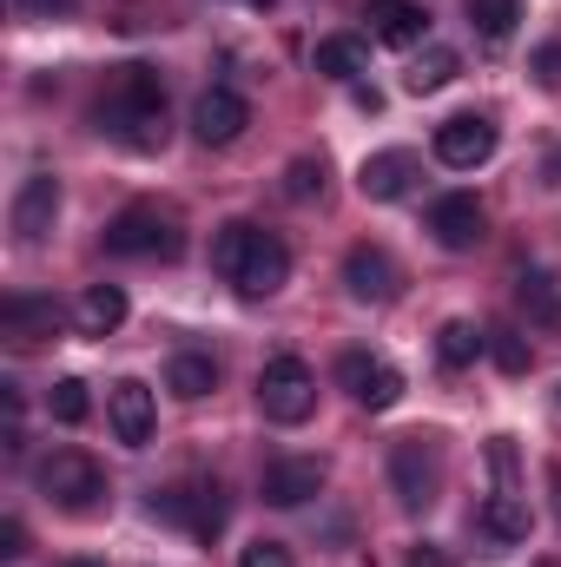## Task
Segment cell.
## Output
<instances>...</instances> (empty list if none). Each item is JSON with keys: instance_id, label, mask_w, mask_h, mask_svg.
<instances>
[{"instance_id": "1", "label": "cell", "mask_w": 561, "mask_h": 567, "mask_svg": "<svg viewBox=\"0 0 561 567\" xmlns=\"http://www.w3.org/2000/svg\"><path fill=\"white\" fill-rule=\"evenodd\" d=\"M100 133L126 152H159L165 145V80L152 66H120L106 100H100Z\"/></svg>"}, {"instance_id": "2", "label": "cell", "mask_w": 561, "mask_h": 567, "mask_svg": "<svg viewBox=\"0 0 561 567\" xmlns=\"http://www.w3.org/2000/svg\"><path fill=\"white\" fill-rule=\"evenodd\" d=\"M258 410L278 429L310 423V410H317V377H310L304 357H272V363L258 370Z\"/></svg>"}, {"instance_id": "3", "label": "cell", "mask_w": 561, "mask_h": 567, "mask_svg": "<svg viewBox=\"0 0 561 567\" xmlns=\"http://www.w3.org/2000/svg\"><path fill=\"white\" fill-rule=\"evenodd\" d=\"M40 495L60 502L67 515H86V508L106 495V475H100V462H93L86 449H53V455L40 462Z\"/></svg>"}, {"instance_id": "4", "label": "cell", "mask_w": 561, "mask_h": 567, "mask_svg": "<svg viewBox=\"0 0 561 567\" xmlns=\"http://www.w3.org/2000/svg\"><path fill=\"white\" fill-rule=\"evenodd\" d=\"M106 251L113 258H178V225L159 205H126L106 225Z\"/></svg>"}, {"instance_id": "5", "label": "cell", "mask_w": 561, "mask_h": 567, "mask_svg": "<svg viewBox=\"0 0 561 567\" xmlns=\"http://www.w3.org/2000/svg\"><path fill=\"white\" fill-rule=\"evenodd\" d=\"M390 488H397V502L422 515L429 502H436V488H442V455H436V442L429 435H404L397 449H390Z\"/></svg>"}, {"instance_id": "6", "label": "cell", "mask_w": 561, "mask_h": 567, "mask_svg": "<svg viewBox=\"0 0 561 567\" xmlns=\"http://www.w3.org/2000/svg\"><path fill=\"white\" fill-rule=\"evenodd\" d=\"M337 383L350 390V403L357 410H397L404 403V370L397 363H384V357H370V350H350L344 363H337Z\"/></svg>"}, {"instance_id": "7", "label": "cell", "mask_w": 561, "mask_h": 567, "mask_svg": "<svg viewBox=\"0 0 561 567\" xmlns=\"http://www.w3.org/2000/svg\"><path fill=\"white\" fill-rule=\"evenodd\" d=\"M436 158H442L449 172L489 165V158H496V120H489V113H456V120H442V126H436Z\"/></svg>"}, {"instance_id": "8", "label": "cell", "mask_w": 561, "mask_h": 567, "mask_svg": "<svg viewBox=\"0 0 561 567\" xmlns=\"http://www.w3.org/2000/svg\"><path fill=\"white\" fill-rule=\"evenodd\" d=\"M252 126V106L238 86H205L198 106H192V140L198 145H232L238 133Z\"/></svg>"}, {"instance_id": "9", "label": "cell", "mask_w": 561, "mask_h": 567, "mask_svg": "<svg viewBox=\"0 0 561 567\" xmlns=\"http://www.w3.org/2000/svg\"><path fill=\"white\" fill-rule=\"evenodd\" d=\"M53 218H60V178L53 172L20 178V192H13V238L20 245H40L53 231Z\"/></svg>"}, {"instance_id": "10", "label": "cell", "mask_w": 561, "mask_h": 567, "mask_svg": "<svg viewBox=\"0 0 561 567\" xmlns=\"http://www.w3.org/2000/svg\"><path fill=\"white\" fill-rule=\"evenodd\" d=\"M258 495H265L272 508H304L310 495H324V462H317V455H284V462L265 468Z\"/></svg>"}, {"instance_id": "11", "label": "cell", "mask_w": 561, "mask_h": 567, "mask_svg": "<svg viewBox=\"0 0 561 567\" xmlns=\"http://www.w3.org/2000/svg\"><path fill=\"white\" fill-rule=\"evenodd\" d=\"M344 290H350L357 303H390V297H397V265H390V251H384V245H350V251H344Z\"/></svg>"}, {"instance_id": "12", "label": "cell", "mask_w": 561, "mask_h": 567, "mask_svg": "<svg viewBox=\"0 0 561 567\" xmlns=\"http://www.w3.org/2000/svg\"><path fill=\"white\" fill-rule=\"evenodd\" d=\"M429 231H436V245H442V251H476V245H482V231H489V218H482V205H476L469 192H449V198H436Z\"/></svg>"}, {"instance_id": "13", "label": "cell", "mask_w": 561, "mask_h": 567, "mask_svg": "<svg viewBox=\"0 0 561 567\" xmlns=\"http://www.w3.org/2000/svg\"><path fill=\"white\" fill-rule=\"evenodd\" d=\"M106 423H113V435L126 449H145L152 442V390H145L140 377H120L106 390Z\"/></svg>"}, {"instance_id": "14", "label": "cell", "mask_w": 561, "mask_h": 567, "mask_svg": "<svg viewBox=\"0 0 561 567\" xmlns=\"http://www.w3.org/2000/svg\"><path fill=\"white\" fill-rule=\"evenodd\" d=\"M284 278H290V251H284V238H272V231H258L252 238V251H245V271H238V297H272V290H284Z\"/></svg>"}, {"instance_id": "15", "label": "cell", "mask_w": 561, "mask_h": 567, "mask_svg": "<svg viewBox=\"0 0 561 567\" xmlns=\"http://www.w3.org/2000/svg\"><path fill=\"white\" fill-rule=\"evenodd\" d=\"M410 178H417V158H410L404 145L370 152V158L357 165V185H364V198H377V205H397V198L410 192Z\"/></svg>"}, {"instance_id": "16", "label": "cell", "mask_w": 561, "mask_h": 567, "mask_svg": "<svg viewBox=\"0 0 561 567\" xmlns=\"http://www.w3.org/2000/svg\"><path fill=\"white\" fill-rule=\"evenodd\" d=\"M422 27H429V13H422L417 0H370V33L384 47H417Z\"/></svg>"}, {"instance_id": "17", "label": "cell", "mask_w": 561, "mask_h": 567, "mask_svg": "<svg viewBox=\"0 0 561 567\" xmlns=\"http://www.w3.org/2000/svg\"><path fill=\"white\" fill-rule=\"evenodd\" d=\"M80 337H113L120 323H126V290L120 284H86V297H80Z\"/></svg>"}, {"instance_id": "18", "label": "cell", "mask_w": 561, "mask_h": 567, "mask_svg": "<svg viewBox=\"0 0 561 567\" xmlns=\"http://www.w3.org/2000/svg\"><path fill=\"white\" fill-rule=\"evenodd\" d=\"M53 323H60V310H53V297H7V303H0V330H7L13 343H33V337H53Z\"/></svg>"}, {"instance_id": "19", "label": "cell", "mask_w": 561, "mask_h": 567, "mask_svg": "<svg viewBox=\"0 0 561 567\" xmlns=\"http://www.w3.org/2000/svg\"><path fill=\"white\" fill-rule=\"evenodd\" d=\"M225 522H232L225 488H218V482H192V488H185V528H192L198 542H218V535H225Z\"/></svg>"}, {"instance_id": "20", "label": "cell", "mask_w": 561, "mask_h": 567, "mask_svg": "<svg viewBox=\"0 0 561 567\" xmlns=\"http://www.w3.org/2000/svg\"><path fill=\"white\" fill-rule=\"evenodd\" d=\"M165 390H172V396H185V403H198V396H212V390H218V363H212L205 350H178V357L165 363Z\"/></svg>"}, {"instance_id": "21", "label": "cell", "mask_w": 561, "mask_h": 567, "mask_svg": "<svg viewBox=\"0 0 561 567\" xmlns=\"http://www.w3.org/2000/svg\"><path fill=\"white\" fill-rule=\"evenodd\" d=\"M476 528H482L489 542H529V502H516L509 488H496V495L482 502Z\"/></svg>"}, {"instance_id": "22", "label": "cell", "mask_w": 561, "mask_h": 567, "mask_svg": "<svg viewBox=\"0 0 561 567\" xmlns=\"http://www.w3.org/2000/svg\"><path fill=\"white\" fill-rule=\"evenodd\" d=\"M516 303L529 310V323L555 330L561 323V278H549V271H522V278H516Z\"/></svg>"}, {"instance_id": "23", "label": "cell", "mask_w": 561, "mask_h": 567, "mask_svg": "<svg viewBox=\"0 0 561 567\" xmlns=\"http://www.w3.org/2000/svg\"><path fill=\"white\" fill-rule=\"evenodd\" d=\"M482 350H489V330H476L469 317H449V323L436 330V357H442L449 370H469Z\"/></svg>"}, {"instance_id": "24", "label": "cell", "mask_w": 561, "mask_h": 567, "mask_svg": "<svg viewBox=\"0 0 561 567\" xmlns=\"http://www.w3.org/2000/svg\"><path fill=\"white\" fill-rule=\"evenodd\" d=\"M456 73H462L456 47H422L417 60H410V73H404V86H410V93L422 100V93H442V86H449Z\"/></svg>"}, {"instance_id": "25", "label": "cell", "mask_w": 561, "mask_h": 567, "mask_svg": "<svg viewBox=\"0 0 561 567\" xmlns=\"http://www.w3.org/2000/svg\"><path fill=\"white\" fill-rule=\"evenodd\" d=\"M370 66V47L357 40V33H330V40H317V73H330V80H357Z\"/></svg>"}, {"instance_id": "26", "label": "cell", "mask_w": 561, "mask_h": 567, "mask_svg": "<svg viewBox=\"0 0 561 567\" xmlns=\"http://www.w3.org/2000/svg\"><path fill=\"white\" fill-rule=\"evenodd\" d=\"M252 238H258V225H252V218H232V225H218V238H212V271H218V278H238V271H245V251H252Z\"/></svg>"}, {"instance_id": "27", "label": "cell", "mask_w": 561, "mask_h": 567, "mask_svg": "<svg viewBox=\"0 0 561 567\" xmlns=\"http://www.w3.org/2000/svg\"><path fill=\"white\" fill-rule=\"evenodd\" d=\"M469 20H476V33L489 47H502L516 33V20H522V0H469Z\"/></svg>"}, {"instance_id": "28", "label": "cell", "mask_w": 561, "mask_h": 567, "mask_svg": "<svg viewBox=\"0 0 561 567\" xmlns=\"http://www.w3.org/2000/svg\"><path fill=\"white\" fill-rule=\"evenodd\" d=\"M47 410H53V423H86V410H93V396H86V383L80 377H60L53 383V396H47Z\"/></svg>"}, {"instance_id": "29", "label": "cell", "mask_w": 561, "mask_h": 567, "mask_svg": "<svg viewBox=\"0 0 561 567\" xmlns=\"http://www.w3.org/2000/svg\"><path fill=\"white\" fill-rule=\"evenodd\" d=\"M489 357H496V370L502 377H529V337H516V330H489Z\"/></svg>"}, {"instance_id": "30", "label": "cell", "mask_w": 561, "mask_h": 567, "mask_svg": "<svg viewBox=\"0 0 561 567\" xmlns=\"http://www.w3.org/2000/svg\"><path fill=\"white\" fill-rule=\"evenodd\" d=\"M317 192H324V165H317V158H290V172H284V198L304 205V198H317Z\"/></svg>"}, {"instance_id": "31", "label": "cell", "mask_w": 561, "mask_h": 567, "mask_svg": "<svg viewBox=\"0 0 561 567\" xmlns=\"http://www.w3.org/2000/svg\"><path fill=\"white\" fill-rule=\"evenodd\" d=\"M238 567H297V561H290L284 542H252V548L238 555Z\"/></svg>"}, {"instance_id": "32", "label": "cell", "mask_w": 561, "mask_h": 567, "mask_svg": "<svg viewBox=\"0 0 561 567\" xmlns=\"http://www.w3.org/2000/svg\"><path fill=\"white\" fill-rule=\"evenodd\" d=\"M529 73H536L542 86H561V40H549V47H542V53L529 60Z\"/></svg>"}, {"instance_id": "33", "label": "cell", "mask_w": 561, "mask_h": 567, "mask_svg": "<svg viewBox=\"0 0 561 567\" xmlns=\"http://www.w3.org/2000/svg\"><path fill=\"white\" fill-rule=\"evenodd\" d=\"M404 567H456V555H449L442 542H417V548H410V561H404Z\"/></svg>"}, {"instance_id": "34", "label": "cell", "mask_w": 561, "mask_h": 567, "mask_svg": "<svg viewBox=\"0 0 561 567\" xmlns=\"http://www.w3.org/2000/svg\"><path fill=\"white\" fill-rule=\"evenodd\" d=\"M20 555H27V528L7 515V522H0V561H20Z\"/></svg>"}, {"instance_id": "35", "label": "cell", "mask_w": 561, "mask_h": 567, "mask_svg": "<svg viewBox=\"0 0 561 567\" xmlns=\"http://www.w3.org/2000/svg\"><path fill=\"white\" fill-rule=\"evenodd\" d=\"M20 13H33V20H53V13H73V0H20Z\"/></svg>"}, {"instance_id": "36", "label": "cell", "mask_w": 561, "mask_h": 567, "mask_svg": "<svg viewBox=\"0 0 561 567\" xmlns=\"http://www.w3.org/2000/svg\"><path fill=\"white\" fill-rule=\"evenodd\" d=\"M549 488H555V508H561V462L549 468Z\"/></svg>"}, {"instance_id": "37", "label": "cell", "mask_w": 561, "mask_h": 567, "mask_svg": "<svg viewBox=\"0 0 561 567\" xmlns=\"http://www.w3.org/2000/svg\"><path fill=\"white\" fill-rule=\"evenodd\" d=\"M60 567H100V561H60Z\"/></svg>"}, {"instance_id": "38", "label": "cell", "mask_w": 561, "mask_h": 567, "mask_svg": "<svg viewBox=\"0 0 561 567\" xmlns=\"http://www.w3.org/2000/svg\"><path fill=\"white\" fill-rule=\"evenodd\" d=\"M555 410H561V383H555Z\"/></svg>"}, {"instance_id": "39", "label": "cell", "mask_w": 561, "mask_h": 567, "mask_svg": "<svg viewBox=\"0 0 561 567\" xmlns=\"http://www.w3.org/2000/svg\"><path fill=\"white\" fill-rule=\"evenodd\" d=\"M252 7H272V0H252Z\"/></svg>"}, {"instance_id": "40", "label": "cell", "mask_w": 561, "mask_h": 567, "mask_svg": "<svg viewBox=\"0 0 561 567\" xmlns=\"http://www.w3.org/2000/svg\"><path fill=\"white\" fill-rule=\"evenodd\" d=\"M542 567H549V561H542Z\"/></svg>"}]
</instances>
